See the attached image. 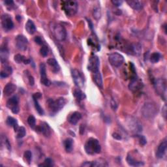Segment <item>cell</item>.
<instances>
[{"instance_id":"1","label":"cell","mask_w":167,"mask_h":167,"mask_svg":"<svg viewBox=\"0 0 167 167\" xmlns=\"http://www.w3.org/2000/svg\"><path fill=\"white\" fill-rule=\"evenodd\" d=\"M49 27L55 39L58 41H63L65 40L67 32L65 27L62 25L55 23V22H51Z\"/></svg>"},{"instance_id":"2","label":"cell","mask_w":167,"mask_h":167,"mask_svg":"<svg viewBox=\"0 0 167 167\" xmlns=\"http://www.w3.org/2000/svg\"><path fill=\"white\" fill-rule=\"evenodd\" d=\"M84 148L86 152L89 155L97 154L101 151V147L99 141L93 138H89L86 141Z\"/></svg>"},{"instance_id":"3","label":"cell","mask_w":167,"mask_h":167,"mask_svg":"<svg viewBox=\"0 0 167 167\" xmlns=\"http://www.w3.org/2000/svg\"><path fill=\"white\" fill-rule=\"evenodd\" d=\"M67 101L65 99L59 97L57 99H49L48 101V106L52 114H55L62 110L65 105Z\"/></svg>"},{"instance_id":"4","label":"cell","mask_w":167,"mask_h":167,"mask_svg":"<svg viewBox=\"0 0 167 167\" xmlns=\"http://www.w3.org/2000/svg\"><path fill=\"white\" fill-rule=\"evenodd\" d=\"M141 112L144 118L152 119L156 116L157 113V107L155 104L153 103H146L142 107Z\"/></svg>"},{"instance_id":"5","label":"cell","mask_w":167,"mask_h":167,"mask_svg":"<svg viewBox=\"0 0 167 167\" xmlns=\"http://www.w3.org/2000/svg\"><path fill=\"white\" fill-rule=\"evenodd\" d=\"M62 9L68 16H74L78 10V3L75 1H66L62 3Z\"/></svg>"},{"instance_id":"6","label":"cell","mask_w":167,"mask_h":167,"mask_svg":"<svg viewBox=\"0 0 167 167\" xmlns=\"http://www.w3.org/2000/svg\"><path fill=\"white\" fill-rule=\"evenodd\" d=\"M154 87L159 96L166 100V81L164 79H158L154 82Z\"/></svg>"},{"instance_id":"7","label":"cell","mask_w":167,"mask_h":167,"mask_svg":"<svg viewBox=\"0 0 167 167\" xmlns=\"http://www.w3.org/2000/svg\"><path fill=\"white\" fill-rule=\"evenodd\" d=\"M108 61L110 63L115 67H119L124 62V58L121 54L114 52L108 55Z\"/></svg>"},{"instance_id":"8","label":"cell","mask_w":167,"mask_h":167,"mask_svg":"<svg viewBox=\"0 0 167 167\" xmlns=\"http://www.w3.org/2000/svg\"><path fill=\"white\" fill-rule=\"evenodd\" d=\"M71 75L76 86L79 88H82L84 86V77L79 70L72 69Z\"/></svg>"},{"instance_id":"9","label":"cell","mask_w":167,"mask_h":167,"mask_svg":"<svg viewBox=\"0 0 167 167\" xmlns=\"http://www.w3.org/2000/svg\"><path fill=\"white\" fill-rule=\"evenodd\" d=\"M2 26L4 31L7 32L13 30L14 27V23L12 18L9 14H4L2 16Z\"/></svg>"},{"instance_id":"10","label":"cell","mask_w":167,"mask_h":167,"mask_svg":"<svg viewBox=\"0 0 167 167\" xmlns=\"http://www.w3.org/2000/svg\"><path fill=\"white\" fill-rule=\"evenodd\" d=\"M18 98L17 96H13L10 97L7 102V107L11 110L13 114H18L19 112V107H18Z\"/></svg>"},{"instance_id":"11","label":"cell","mask_w":167,"mask_h":167,"mask_svg":"<svg viewBox=\"0 0 167 167\" xmlns=\"http://www.w3.org/2000/svg\"><path fill=\"white\" fill-rule=\"evenodd\" d=\"M16 45L20 51H25L28 46V40L24 35H18L16 37Z\"/></svg>"},{"instance_id":"12","label":"cell","mask_w":167,"mask_h":167,"mask_svg":"<svg viewBox=\"0 0 167 167\" xmlns=\"http://www.w3.org/2000/svg\"><path fill=\"white\" fill-rule=\"evenodd\" d=\"M99 59L96 55H93L90 58L89 61V65H88V69L92 73H95L99 71Z\"/></svg>"},{"instance_id":"13","label":"cell","mask_w":167,"mask_h":167,"mask_svg":"<svg viewBox=\"0 0 167 167\" xmlns=\"http://www.w3.org/2000/svg\"><path fill=\"white\" fill-rule=\"evenodd\" d=\"M143 86L144 85L140 79H138V78L135 77L131 80L129 85V88L132 92H136L142 90Z\"/></svg>"},{"instance_id":"14","label":"cell","mask_w":167,"mask_h":167,"mask_svg":"<svg viewBox=\"0 0 167 167\" xmlns=\"http://www.w3.org/2000/svg\"><path fill=\"white\" fill-rule=\"evenodd\" d=\"M40 75H41V82L44 86H49L51 85V82L50 81L47 76L46 73V65L44 63H41L39 65Z\"/></svg>"},{"instance_id":"15","label":"cell","mask_w":167,"mask_h":167,"mask_svg":"<svg viewBox=\"0 0 167 167\" xmlns=\"http://www.w3.org/2000/svg\"><path fill=\"white\" fill-rule=\"evenodd\" d=\"M36 131L39 132L46 137H48L51 135V129L48 124L45 122H41L40 125L36 128Z\"/></svg>"},{"instance_id":"16","label":"cell","mask_w":167,"mask_h":167,"mask_svg":"<svg viewBox=\"0 0 167 167\" xmlns=\"http://www.w3.org/2000/svg\"><path fill=\"white\" fill-rule=\"evenodd\" d=\"M166 146H167L166 139L165 138L159 145L156 151V157L157 158L162 159L165 156L166 151Z\"/></svg>"},{"instance_id":"17","label":"cell","mask_w":167,"mask_h":167,"mask_svg":"<svg viewBox=\"0 0 167 167\" xmlns=\"http://www.w3.org/2000/svg\"><path fill=\"white\" fill-rule=\"evenodd\" d=\"M16 90V86L13 83H8L5 86L3 90V94L5 96H10L12 95Z\"/></svg>"},{"instance_id":"18","label":"cell","mask_w":167,"mask_h":167,"mask_svg":"<svg viewBox=\"0 0 167 167\" xmlns=\"http://www.w3.org/2000/svg\"><path fill=\"white\" fill-rule=\"evenodd\" d=\"M41 97V94L39 93H35L33 96V101H34V104H35V107L36 108V110L37 111V112L40 115H43L44 114V111L42 108V107L40 106V104H39L38 102V99Z\"/></svg>"},{"instance_id":"19","label":"cell","mask_w":167,"mask_h":167,"mask_svg":"<svg viewBox=\"0 0 167 167\" xmlns=\"http://www.w3.org/2000/svg\"><path fill=\"white\" fill-rule=\"evenodd\" d=\"M81 118H82V114L79 112H75L69 116L68 121L71 124L76 125L78 122L80 120Z\"/></svg>"},{"instance_id":"20","label":"cell","mask_w":167,"mask_h":167,"mask_svg":"<svg viewBox=\"0 0 167 167\" xmlns=\"http://www.w3.org/2000/svg\"><path fill=\"white\" fill-rule=\"evenodd\" d=\"M9 50L7 47H2L1 50H0V58H1V62L3 64L7 63L8 58H9Z\"/></svg>"},{"instance_id":"21","label":"cell","mask_w":167,"mask_h":167,"mask_svg":"<svg viewBox=\"0 0 167 167\" xmlns=\"http://www.w3.org/2000/svg\"><path fill=\"white\" fill-rule=\"evenodd\" d=\"M93 79L96 83V84L100 88H103V79L100 71H98L97 72L93 73Z\"/></svg>"},{"instance_id":"22","label":"cell","mask_w":167,"mask_h":167,"mask_svg":"<svg viewBox=\"0 0 167 167\" xmlns=\"http://www.w3.org/2000/svg\"><path fill=\"white\" fill-rule=\"evenodd\" d=\"M47 63L51 67L54 73H58L60 69V67L58 62L54 58H50L47 60Z\"/></svg>"},{"instance_id":"23","label":"cell","mask_w":167,"mask_h":167,"mask_svg":"<svg viewBox=\"0 0 167 167\" xmlns=\"http://www.w3.org/2000/svg\"><path fill=\"white\" fill-rule=\"evenodd\" d=\"M127 161L128 164H129L130 166H140L144 165L143 162L135 159L132 155H131L130 154H128L127 155Z\"/></svg>"},{"instance_id":"24","label":"cell","mask_w":167,"mask_h":167,"mask_svg":"<svg viewBox=\"0 0 167 167\" xmlns=\"http://www.w3.org/2000/svg\"><path fill=\"white\" fill-rule=\"evenodd\" d=\"M26 30L27 32L30 35L34 34L36 31V27L33 22L31 20H28L26 24Z\"/></svg>"},{"instance_id":"25","label":"cell","mask_w":167,"mask_h":167,"mask_svg":"<svg viewBox=\"0 0 167 167\" xmlns=\"http://www.w3.org/2000/svg\"><path fill=\"white\" fill-rule=\"evenodd\" d=\"M6 124L9 127H13L15 132L17 131V130L18 129L19 126L18 124V122L17 121H16V120L13 118V117H10V116L8 117L6 120Z\"/></svg>"},{"instance_id":"26","label":"cell","mask_w":167,"mask_h":167,"mask_svg":"<svg viewBox=\"0 0 167 167\" xmlns=\"http://www.w3.org/2000/svg\"><path fill=\"white\" fill-rule=\"evenodd\" d=\"M63 145L67 152H71L73 149V140L70 138L65 139L63 142Z\"/></svg>"},{"instance_id":"27","label":"cell","mask_w":167,"mask_h":167,"mask_svg":"<svg viewBox=\"0 0 167 167\" xmlns=\"http://www.w3.org/2000/svg\"><path fill=\"white\" fill-rule=\"evenodd\" d=\"M127 3L129 5V6L131 7H132L134 10L138 11L142 9L144 6L142 3L139 1H129Z\"/></svg>"},{"instance_id":"28","label":"cell","mask_w":167,"mask_h":167,"mask_svg":"<svg viewBox=\"0 0 167 167\" xmlns=\"http://www.w3.org/2000/svg\"><path fill=\"white\" fill-rule=\"evenodd\" d=\"M13 73V69L11 68V67L5 65V67L2 70L1 73H0V76H1L2 79H4V78H7L11 74Z\"/></svg>"},{"instance_id":"29","label":"cell","mask_w":167,"mask_h":167,"mask_svg":"<svg viewBox=\"0 0 167 167\" xmlns=\"http://www.w3.org/2000/svg\"><path fill=\"white\" fill-rule=\"evenodd\" d=\"M14 61L18 63H24L25 64H28L30 62V59H26L24 55H22L21 54H16L14 56Z\"/></svg>"},{"instance_id":"30","label":"cell","mask_w":167,"mask_h":167,"mask_svg":"<svg viewBox=\"0 0 167 167\" xmlns=\"http://www.w3.org/2000/svg\"><path fill=\"white\" fill-rule=\"evenodd\" d=\"M92 166L103 167V166H108L107 161H104V159H97L96 161H93V162H92Z\"/></svg>"},{"instance_id":"31","label":"cell","mask_w":167,"mask_h":167,"mask_svg":"<svg viewBox=\"0 0 167 167\" xmlns=\"http://www.w3.org/2000/svg\"><path fill=\"white\" fill-rule=\"evenodd\" d=\"M74 96L79 101H82L86 99V95L84 93H83L79 89H76L74 91Z\"/></svg>"},{"instance_id":"32","label":"cell","mask_w":167,"mask_h":167,"mask_svg":"<svg viewBox=\"0 0 167 167\" xmlns=\"http://www.w3.org/2000/svg\"><path fill=\"white\" fill-rule=\"evenodd\" d=\"M161 58V54L158 52H154L153 53L151 56H150V62L152 63H157Z\"/></svg>"},{"instance_id":"33","label":"cell","mask_w":167,"mask_h":167,"mask_svg":"<svg viewBox=\"0 0 167 167\" xmlns=\"http://www.w3.org/2000/svg\"><path fill=\"white\" fill-rule=\"evenodd\" d=\"M16 132V138H22L25 136L26 132V129L24 127H19L18 129L17 130Z\"/></svg>"},{"instance_id":"34","label":"cell","mask_w":167,"mask_h":167,"mask_svg":"<svg viewBox=\"0 0 167 167\" xmlns=\"http://www.w3.org/2000/svg\"><path fill=\"white\" fill-rule=\"evenodd\" d=\"M27 124L32 129H35L36 127V120L34 116H30L27 118Z\"/></svg>"},{"instance_id":"35","label":"cell","mask_w":167,"mask_h":167,"mask_svg":"<svg viewBox=\"0 0 167 167\" xmlns=\"http://www.w3.org/2000/svg\"><path fill=\"white\" fill-rule=\"evenodd\" d=\"M24 159L29 165L31 163V159H32V153L30 151V150H27V151H26L24 152Z\"/></svg>"},{"instance_id":"36","label":"cell","mask_w":167,"mask_h":167,"mask_svg":"<svg viewBox=\"0 0 167 167\" xmlns=\"http://www.w3.org/2000/svg\"><path fill=\"white\" fill-rule=\"evenodd\" d=\"M93 17L97 19V20H99L100 18H101V9H100L99 7H96L94 9H93Z\"/></svg>"},{"instance_id":"37","label":"cell","mask_w":167,"mask_h":167,"mask_svg":"<svg viewBox=\"0 0 167 167\" xmlns=\"http://www.w3.org/2000/svg\"><path fill=\"white\" fill-rule=\"evenodd\" d=\"M54 165L53 161L50 159V158H47L44 161V162L43 164L39 165V166H53Z\"/></svg>"},{"instance_id":"38","label":"cell","mask_w":167,"mask_h":167,"mask_svg":"<svg viewBox=\"0 0 167 167\" xmlns=\"http://www.w3.org/2000/svg\"><path fill=\"white\" fill-rule=\"evenodd\" d=\"M1 140H2V144H4V145L6 146V148L9 149V150H10L11 149V147H10V144L8 141V139L7 138L6 136L5 135H2V138H1Z\"/></svg>"},{"instance_id":"39","label":"cell","mask_w":167,"mask_h":167,"mask_svg":"<svg viewBox=\"0 0 167 167\" xmlns=\"http://www.w3.org/2000/svg\"><path fill=\"white\" fill-rule=\"evenodd\" d=\"M40 54L43 57H47L48 54V48L47 46L43 45L40 49Z\"/></svg>"},{"instance_id":"40","label":"cell","mask_w":167,"mask_h":167,"mask_svg":"<svg viewBox=\"0 0 167 167\" xmlns=\"http://www.w3.org/2000/svg\"><path fill=\"white\" fill-rule=\"evenodd\" d=\"M4 3L6 5V6L9 9H13L14 8V4L13 1H11V0H7V1H5Z\"/></svg>"},{"instance_id":"41","label":"cell","mask_w":167,"mask_h":167,"mask_svg":"<svg viewBox=\"0 0 167 167\" xmlns=\"http://www.w3.org/2000/svg\"><path fill=\"white\" fill-rule=\"evenodd\" d=\"M138 138L139 139V141H140V144L142 146H144L146 144V139L142 135H136Z\"/></svg>"},{"instance_id":"42","label":"cell","mask_w":167,"mask_h":167,"mask_svg":"<svg viewBox=\"0 0 167 167\" xmlns=\"http://www.w3.org/2000/svg\"><path fill=\"white\" fill-rule=\"evenodd\" d=\"M27 80H28V82L30 84V86H33V84H34V79H33V77L30 75V74L27 75Z\"/></svg>"},{"instance_id":"43","label":"cell","mask_w":167,"mask_h":167,"mask_svg":"<svg viewBox=\"0 0 167 167\" xmlns=\"http://www.w3.org/2000/svg\"><path fill=\"white\" fill-rule=\"evenodd\" d=\"M34 40H35V43H36L37 44H39V45H42L43 43V41H42V39H41V38L40 37H39V36L35 37V39H34Z\"/></svg>"},{"instance_id":"44","label":"cell","mask_w":167,"mask_h":167,"mask_svg":"<svg viewBox=\"0 0 167 167\" xmlns=\"http://www.w3.org/2000/svg\"><path fill=\"white\" fill-rule=\"evenodd\" d=\"M112 3L114 5H116V6L119 7V6H120V5L122 4L123 2H122V1H117V0H113V1H112Z\"/></svg>"},{"instance_id":"45","label":"cell","mask_w":167,"mask_h":167,"mask_svg":"<svg viewBox=\"0 0 167 167\" xmlns=\"http://www.w3.org/2000/svg\"><path fill=\"white\" fill-rule=\"evenodd\" d=\"M81 166H86V167H91V166H92V164L90 161H86V162L83 163L81 165Z\"/></svg>"},{"instance_id":"46","label":"cell","mask_w":167,"mask_h":167,"mask_svg":"<svg viewBox=\"0 0 167 167\" xmlns=\"http://www.w3.org/2000/svg\"><path fill=\"white\" fill-rule=\"evenodd\" d=\"M117 107H118V105H117L116 103L114 101V100H112V101H111V107H112V109H114V110H116Z\"/></svg>"},{"instance_id":"47","label":"cell","mask_w":167,"mask_h":167,"mask_svg":"<svg viewBox=\"0 0 167 167\" xmlns=\"http://www.w3.org/2000/svg\"><path fill=\"white\" fill-rule=\"evenodd\" d=\"M112 135H113V137L114 138L118 139V140H120V139H121V136L119 134H118V133H114V134Z\"/></svg>"},{"instance_id":"48","label":"cell","mask_w":167,"mask_h":167,"mask_svg":"<svg viewBox=\"0 0 167 167\" xmlns=\"http://www.w3.org/2000/svg\"><path fill=\"white\" fill-rule=\"evenodd\" d=\"M163 111H164V116H165V117H166V105L165 106V107H164V108H163Z\"/></svg>"}]
</instances>
